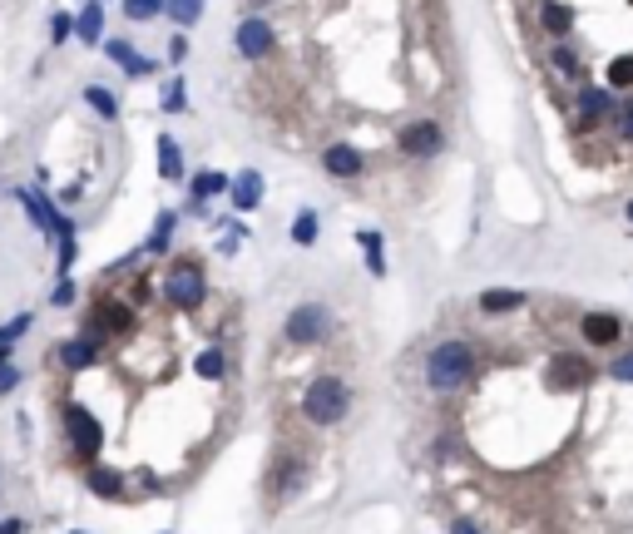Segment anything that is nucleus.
Here are the masks:
<instances>
[{
	"label": "nucleus",
	"mask_w": 633,
	"mask_h": 534,
	"mask_svg": "<svg viewBox=\"0 0 633 534\" xmlns=\"http://www.w3.org/2000/svg\"><path fill=\"white\" fill-rule=\"evenodd\" d=\"M317 233H322V218H317V208H302V213L292 218V243H297V247H312V243H317Z\"/></svg>",
	"instance_id": "393cba45"
},
{
	"label": "nucleus",
	"mask_w": 633,
	"mask_h": 534,
	"mask_svg": "<svg viewBox=\"0 0 633 534\" xmlns=\"http://www.w3.org/2000/svg\"><path fill=\"white\" fill-rule=\"evenodd\" d=\"M613 89L609 85H584L574 95V114H579V129H594V124H613Z\"/></svg>",
	"instance_id": "6e6552de"
},
{
	"label": "nucleus",
	"mask_w": 633,
	"mask_h": 534,
	"mask_svg": "<svg viewBox=\"0 0 633 534\" xmlns=\"http://www.w3.org/2000/svg\"><path fill=\"white\" fill-rule=\"evenodd\" d=\"M15 386H21V366H11V352L0 346V396L15 391Z\"/></svg>",
	"instance_id": "f704fd0d"
},
{
	"label": "nucleus",
	"mask_w": 633,
	"mask_h": 534,
	"mask_svg": "<svg viewBox=\"0 0 633 534\" xmlns=\"http://www.w3.org/2000/svg\"><path fill=\"white\" fill-rule=\"evenodd\" d=\"M218 193H228V179L218 169H208V173H198L194 183H188V208H208V198H218Z\"/></svg>",
	"instance_id": "dca6fc26"
},
{
	"label": "nucleus",
	"mask_w": 633,
	"mask_h": 534,
	"mask_svg": "<svg viewBox=\"0 0 633 534\" xmlns=\"http://www.w3.org/2000/svg\"><path fill=\"white\" fill-rule=\"evenodd\" d=\"M75 35H79L85 45H99V40H104V11H99L95 0H89L85 11L75 15Z\"/></svg>",
	"instance_id": "aec40b11"
},
{
	"label": "nucleus",
	"mask_w": 633,
	"mask_h": 534,
	"mask_svg": "<svg viewBox=\"0 0 633 534\" xmlns=\"http://www.w3.org/2000/svg\"><path fill=\"white\" fill-rule=\"evenodd\" d=\"M396 149L406 154V159H436V154L446 149V129H440L436 119H411L396 134Z\"/></svg>",
	"instance_id": "39448f33"
},
{
	"label": "nucleus",
	"mask_w": 633,
	"mask_h": 534,
	"mask_svg": "<svg viewBox=\"0 0 633 534\" xmlns=\"http://www.w3.org/2000/svg\"><path fill=\"white\" fill-rule=\"evenodd\" d=\"M451 534H480V530H475L471 520H455V524H451Z\"/></svg>",
	"instance_id": "79ce46f5"
},
{
	"label": "nucleus",
	"mask_w": 633,
	"mask_h": 534,
	"mask_svg": "<svg viewBox=\"0 0 633 534\" xmlns=\"http://www.w3.org/2000/svg\"><path fill=\"white\" fill-rule=\"evenodd\" d=\"M163 297L179 312H194L204 302V267L198 263H173V272L163 278Z\"/></svg>",
	"instance_id": "20e7f679"
},
{
	"label": "nucleus",
	"mask_w": 633,
	"mask_h": 534,
	"mask_svg": "<svg viewBox=\"0 0 633 534\" xmlns=\"http://www.w3.org/2000/svg\"><path fill=\"white\" fill-rule=\"evenodd\" d=\"M282 331H287V342H292V346H317L327 331H332V312H327L322 302H302V307L287 312Z\"/></svg>",
	"instance_id": "7ed1b4c3"
},
{
	"label": "nucleus",
	"mask_w": 633,
	"mask_h": 534,
	"mask_svg": "<svg viewBox=\"0 0 633 534\" xmlns=\"http://www.w3.org/2000/svg\"><path fill=\"white\" fill-rule=\"evenodd\" d=\"M25 520H0V534H21Z\"/></svg>",
	"instance_id": "a19ab883"
},
{
	"label": "nucleus",
	"mask_w": 633,
	"mask_h": 534,
	"mask_svg": "<svg viewBox=\"0 0 633 534\" xmlns=\"http://www.w3.org/2000/svg\"><path fill=\"white\" fill-rule=\"evenodd\" d=\"M194 371L204 376V381H223V352H213V346H208V352H198Z\"/></svg>",
	"instance_id": "7c9ffc66"
},
{
	"label": "nucleus",
	"mask_w": 633,
	"mask_h": 534,
	"mask_svg": "<svg viewBox=\"0 0 633 534\" xmlns=\"http://www.w3.org/2000/svg\"><path fill=\"white\" fill-rule=\"evenodd\" d=\"M549 64H554L564 79H579V54H574V45H569V40H554V50H549Z\"/></svg>",
	"instance_id": "c85d7f7f"
},
{
	"label": "nucleus",
	"mask_w": 633,
	"mask_h": 534,
	"mask_svg": "<svg viewBox=\"0 0 633 534\" xmlns=\"http://www.w3.org/2000/svg\"><path fill=\"white\" fill-rule=\"evenodd\" d=\"M272 45H278V35H272V25L262 15H243L233 25V50L243 60H262V54H272Z\"/></svg>",
	"instance_id": "0eeeda50"
},
{
	"label": "nucleus",
	"mask_w": 633,
	"mask_h": 534,
	"mask_svg": "<svg viewBox=\"0 0 633 534\" xmlns=\"http://www.w3.org/2000/svg\"><path fill=\"white\" fill-rule=\"evenodd\" d=\"M173 223H179V213H173V208H163L159 223H154V233H149V243H144V253H169V243H173Z\"/></svg>",
	"instance_id": "bb28decb"
},
{
	"label": "nucleus",
	"mask_w": 633,
	"mask_h": 534,
	"mask_svg": "<svg viewBox=\"0 0 633 534\" xmlns=\"http://www.w3.org/2000/svg\"><path fill=\"white\" fill-rule=\"evenodd\" d=\"M60 362H65L70 371L95 366V337H75V342H65V346H60Z\"/></svg>",
	"instance_id": "b1692460"
},
{
	"label": "nucleus",
	"mask_w": 633,
	"mask_h": 534,
	"mask_svg": "<svg viewBox=\"0 0 633 534\" xmlns=\"http://www.w3.org/2000/svg\"><path fill=\"white\" fill-rule=\"evenodd\" d=\"M579 331H584V342L589 346H613L623 337V317H613V312H584Z\"/></svg>",
	"instance_id": "9d476101"
},
{
	"label": "nucleus",
	"mask_w": 633,
	"mask_h": 534,
	"mask_svg": "<svg viewBox=\"0 0 633 534\" xmlns=\"http://www.w3.org/2000/svg\"><path fill=\"white\" fill-rule=\"evenodd\" d=\"M613 129H619L623 144H633V99H623V104L613 109Z\"/></svg>",
	"instance_id": "72a5a7b5"
},
{
	"label": "nucleus",
	"mask_w": 633,
	"mask_h": 534,
	"mask_svg": "<svg viewBox=\"0 0 633 534\" xmlns=\"http://www.w3.org/2000/svg\"><path fill=\"white\" fill-rule=\"evenodd\" d=\"M346 406H352V391H346V381H337V376H317V381L302 391V416H307L312 426H337V421L346 416Z\"/></svg>",
	"instance_id": "f03ea898"
},
{
	"label": "nucleus",
	"mask_w": 633,
	"mask_h": 534,
	"mask_svg": "<svg viewBox=\"0 0 633 534\" xmlns=\"http://www.w3.org/2000/svg\"><path fill=\"white\" fill-rule=\"evenodd\" d=\"M609 376H613V381H623V386H633V352L613 356V362H609Z\"/></svg>",
	"instance_id": "e433bc0d"
},
{
	"label": "nucleus",
	"mask_w": 633,
	"mask_h": 534,
	"mask_svg": "<svg viewBox=\"0 0 633 534\" xmlns=\"http://www.w3.org/2000/svg\"><path fill=\"white\" fill-rule=\"evenodd\" d=\"M609 89H633V54L609 60Z\"/></svg>",
	"instance_id": "c756f323"
},
{
	"label": "nucleus",
	"mask_w": 633,
	"mask_h": 534,
	"mask_svg": "<svg viewBox=\"0 0 633 534\" xmlns=\"http://www.w3.org/2000/svg\"><path fill=\"white\" fill-rule=\"evenodd\" d=\"M70 35H75V21H70V11H54V15H50V45H65Z\"/></svg>",
	"instance_id": "473e14b6"
},
{
	"label": "nucleus",
	"mask_w": 633,
	"mask_h": 534,
	"mask_svg": "<svg viewBox=\"0 0 633 534\" xmlns=\"http://www.w3.org/2000/svg\"><path fill=\"white\" fill-rule=\"evenodd\" d=\"M159 179H169V183H179L183 179V149H179V139L173 134H159Z\"/></svg>",
	"instance_id": "a211bd4d"
},
{
	"label": "nucleus",
	"mask_w": 633,
	"mask_h": 534,
	"mask_svg": "<svg viewBox=\"0 0 633 534\" xmlns=\"http://www.w3.org/2000/svg\"><path fill=\"white\" fill-rule=\"evenodd\" d=\"M89 327H99V331H129L134 327V307L129 302H99L95 307V317H89Z\"/></svg>",
	"instance_id": "4468645a"
},
{
	"label": "nucleus",
	"mask_w": 633,
	"mask_h": 534,
	"mask_svg": "<svg viewBox=\"0 0 633 534\" xmlns=\"http://www.w3.org/2000/svg\"><path fill=\"white\" fill-rule=\"evenodd\" d=\"M15 198H21V204H25V213H30V223L40 228L45 238H54V243H60V238H75V223H70V218L60 213V208H54L50 198H45V193H30V188H21V193H15Z\"/></svg>",
	"instance_id": "423d86ee"
},
{
	"label": "nucleus",
	"mask_w": 633,
	"mask_h": 534,
	"mask_svg": "<svg viewBox=\"0 0 633 534\" xmlns=\"http://www.w3.org/2000/svg\"><path fill=\"white\" fill-rule=\"evenodd\" d=\"M183 89H188L183 79H173V85H169V95H163V114H183V109H188V95H183Z\"/></svg>",
	"instance_id": "c9c22d12"
},
{
	"label": "nucleus",
	"mask_w": 633,
	"mask_h": 534,
	"mask_svg": "<svg viewBox=\"0 0 633 534\" xmlns=\"http://www.w3.org/2000/svg\"><path fill=\"white\" fill-rule=\"evenodd\" d=\"M471 376H475V352H471V342H440L436 352L426 356V386H430V391H440V396L461 391Z\"/></svg>",
	"instance_id": "f257e3e1"
},
{
	"label": "nucleus",
	"mask_w": 633,
	"mask_h": 534,
	"mask_svg": "<svg viewBox=\"0 0 633 534\" xmlns=\"http://www.w3.org/2000/svg\"><path fill=\"white\" fill-rule=\"evenodd\" d=\"M89 490H95L99 500H119V495H124V475L104 471V465H89Z\"/></svg>",
	"instance_id": "412c9836"
},
{
	"label": "nucleus",
	"mask_w": 633,
	"mask_h": 534,
	"mask_svg": "<svg viewBox=\"0 0 633 534\" xmlns=\"http://www.w3.org/2000/svg\"><path fill=\"white\" fill-rule=\"evenodd\" d=\"M163 54H169V64H183V60H188V40H183V35H173Z\"/></svg>",
	"instance_id": "ea45409f"
},
{
	"label": "nucleus",
	"mask_w": 633,
	"mask_h": 534,
	"mask_svg": "<svg viewBox=\"0 0 633 534\" xmlns=\"http://www.w3.org/2000/svg\"><path fill=\"white\" fill-rule=\"evenodd\" d=\"M104 60H109V64H119V70H124L129 79H144V75H154V70H159L154 60L134 54V45H129V40H104Z\"/></svg>",
	"instance_id": "9b49d317"
},
{
	"label": "nucleus",
	"mask_w": 633,
	"mask_h": 534,
	"mask_svg": "<svg viewBox=\"0 0 633 534\" xmlns=\"http://www.w3.org/2000/svg\"><path fill=\"white\" fill-rule=\"evenodd\" d=\"M65 430H70V440H75V450L85 460L99 455V446H104V426H99L85 406H65Z\"/></svg>",
	"instance_id": "1a4fd4ad"
},
{
	"label": "nucleus",
	"mask_w": 633,
	"mask_h": 534,
	"mask_svg": "<svg viewBox=\"0 0 633 534\" xmlns=\"http://www.w3.org/2000/svg\"><path fill=\"white\" fill-rule=\"evenodd\" d=\"M70 302H75V282H70V272L60 282H54V307H70Z\"/></svg>",
	"instance_id": "58836bf2"
},
{
	"label": "nucleus",
	"mask_w": 633,
	"mask_h": 534,
	"mask_svg": "<svg viewBox=\"0 0 633 534\" xmlns=\"http://www.w3.org/2000/svg\"><path fill=\"white\" fill-rule=\"evenodd\" d=\"M163 15H169L179 30H188V25H198V15H204V0H169Z\"/></svg>",
	"instance_id": "cd10ccee"
},
{
	"label": "nucleus",
	"mask_w": 633,
	"mask_h": 534,
	"mask_svg": "<svg viewBox=\"0 0 633 534\" xmlns=\"http://www.w3.org/2000/svg\"><path fill=\"white\" fill-rule=\"evenodd\" d=\"M302 480H307V465H302V460H287L282 471H272V490H278L282 500H287V495H297Z\"/></svg>",
	"instance_id": "4be33fe9"
},
{
	"label": "nucleus",
	"mask_w": 633,
	"mask_h": 534,
	"mask_svg": "<svg viewBox=\"0 0 633 534\" xmlns=\"http://www.w3.org/2000/svg\"><path fill=\"white\" fill-rule=\"evenodd\" d=\"M623 218H629V223H633V198H629V208H623Z\"/></svg>",
	"instance_id": "37998d69"
},
{
	"label": "nucleus",
	"mask_w": 633,
	"mask_h": 534,
	"mask_svg": "<svg viewBox=\"0 0 633 534\" xmlns=\"http://www.w3.org/2000/svg\"><path fill=\"white\" fill-rule=\"evenodd\" d=\"M584 356H554V371H549V386H554V391H574V386H584Z\"/></svg>",
	"instance_id": "2eb2a0df"
},
{
	"label": "nucleus",
	"mask_w": 633,
	"mask_h": 534,
	"mask_svg": "<svg viewBox=\"0 0 633 534\" xmlns=\"http://www.w3.org/2000/svg\"><path fill=\"white\" fill-rule=\"evenodd\" d=\"M228 198H233L237 213H253V208L262 204V173L258 169H243L233 183H228Z\"/></svg>",
	"instance_id": "ddd939ff"
},
{
	"label": "nucleus",
	"mask_w": 633,
	"mask_h": 534,
	"mask_svg": "<svg viewBox=\"0 0 633 534\" xmlns=\"http://www.w3.org/2000/svg\"><path fill=\"white\" fill-rule=\"evenodd\" d=\"M520 307H525V292H515V288L480 292V312H485V317H504V312H520Z\"/></svg>",
	"instance_id": "6ab92c4d"
},
{
	"label": "nucleus",
	"mask_w": 633,
	"mask_h": 534,
	"mask_svg": "<svg viewBox=\"0 0 633 534\" xmlns=\"http://www.w3.org/2000/svg\"><path fill=\"white\" fill-rule=\"evenodd\" d=\"M253 5H268V0H253Z\"/></svg>",
	"instance_id": "c03bdc74"
},
{
	"label": "nucleus",
	"mask_w": 633,
	"mask_h": 534,
	"mask_svg": "<svg viewBox=\"0 0 633 534\" xmlns=\"http://www.w3.org/2000/svg\"><path fill=\"white\" fill-rule=\"evenodd\" d=\"M163 5L169 0H124V15L129 21H154V15H163Z\"/></svg>",
	"instance_id": "2f4dec72"
},
{
	"label": "nucleus",
	"mask_w": 633,
	"mask_h": 534,
	"mask_svg": "<svg viewBox=\"0 0 633 534\" xmlns=\"http://www.w3.org/2000/svg\"><path fill=\"white\" fill-rule=\"evenodd\" d=\"M539 25H545L554 40H564V35L574 30V5H564V0H545V11H539Z\"/></svg>",
	"instance_id": "f3484780"
},
{
	"label": "nucleus",
	"mask_w": 633,
	"mask_h": 534,
	"mask_svg": "<svg viewBox=\"0 0 633 534\" xmlns=\"http://www.w3.org/2000/svg\"><path fill=\"white\" fill-rule=\"evenodd\" d=\"M25 327H30V317H25V312H21V317L11 321V327H0V346L11 352V342H15V337H25Z\"/></svg>",
	"instance_id": "4c0bfd02"
},
{
	"label": "nucleus",
	"mask_w": 633,
	"mask_h": 534,
	"mask_svg": "<svg viewBox=\"0 0 633 534\" xmlns=\"http://www.w3.org/2000/svg\"><path fill=\"white\" fill-rule=\"evenodd\" d=\"M356 243L366 247V267H371L376 278H387V253H381V247H387V243H381V233H371V228H362V233H356Z\"/></svg>",
	"instance_id": "a878e982"
},
{
	"label": "nucleus",
	"mask_w": 633,
	"mask_h": 534,
	"mask_svg": "<svg viewBox=\"0 0 633 534\" xmlns=\"http://www.w3.org/2000/svg\"><path fill=\"white\" fill-rule=\"evenodd\" d=\"M322 169L332 173V179H356V173H362V149H356V144H327Z\"/></svg>",
	"instance_id": "f8f14e48"
},
{
	"label": "nucleus",
	"mask_w": 633,
	"mask_h": 534,
	"mask_svg": "<svg viewBox=\"0 0 633 534\" xmlns=\"http://www.w3.org/2000/svg\"><path fill=\"white\" fill-rule=\"evenodd\" d=\"M85 104L95 109L99 119H109V124L119 119V95H114V89H104V85H85Z\"/></svg>",
	"instance_id": "5701e85b"
}]
</instances>
